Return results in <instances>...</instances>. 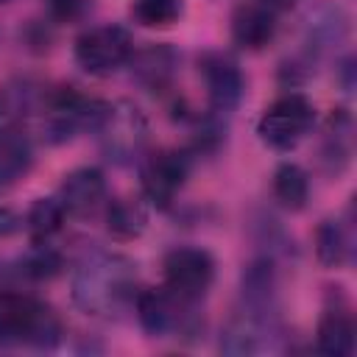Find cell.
<instances>
[{"mask_svg": "<svg viewBox=\"0 0 357 357\" xmlns=\"http://www.w3.org/2000/svg\"><path fill=\"white\" fill-rule=\"evenodd\" d=\"M137 298V265L117 251H92L73 273V301L95 318H114Z\"/></svg>", "mask_w": 357, "mask_h": 357, "instance_id": "6da1fadb", "label": "cell"}, {"mask_svg": "<svg viewBox=\"0 0 357 357\" xmlns=\"http://www.w3.org/2000/svg\"><path fill=\"white\" fill-rule=\"evenodd\" d=\"M59 340L61 321L45 301L17 290H0V343L53 349Z\"/></svg>", "mask_w": 357, "mask_h": 357, "instance_id": "7a4b0ae2", "label": "cell"}, {"mask_svg": "<svg viewBox=\"0 0 357 357\" xmlns=\"http://www.w3.org/2000/svg\"><path fill=\"white\" fill-rule=\"evenodd\" d=\"M103 109V100L86 98L73 86H56L50 92H42L36 109L42 139L50 145H61L81 131H95Z\"/></svg>", "mask_w": 357, "mask_h": 357, "instance_id": "3957f363", "label": "cell"}, {"mask_svg": "<svg viewBox=\"0 0 357 357\" xmlns=\"http://www.w3.org/2000/svg\"><path fill=\"white\" fill-rule=\"evenodd\" d=\"M95 137L109 162L131 165L142 156V151L148 145V120H145L142 109L134 106L131 100L106 103V109L95 126Z\"/></svg>", "mask_w": 357, "mask_h": 357, "instance_id": "277c9868", "label": "cell"}, {"mask_svg": "<svg viewBox=\"0 0 357 357\" xmlns=\"http://www.w3.org/2000/svg\"><path fill=\"white\" fill-rule=\"evenodd\" d=\"M315 106L301 92H287L276 98L259 117L257 134L273 151H293L312 128Z\"/></svg>", "mask_w": 357, "mask_h": 357, "instance_id": "5b68a950", "label": "cell"}, {"mask_svg": "<svg viewBox=\"0 0 357 357\" xmlns=\"http://www.w3.org/2000/svg\"><path fill=\"white\" fill-rule=\"evenodd\" d=\"M134 53L131 33L123 25H98L78 36L75 42V61L84 73L106 78L117 73Z\"/></svg>", "mask_w": 357, "mask_h": 357, "instance_id": "8992f818", "label": "cell"}, {"mask_svg": "<svg viewBox=\"0 0 357 357\" xmlns=\"http://www.w3.org/2000/svg\"><path fill=\"white\" fill-rule=\"evenodd\" d=\"M137 318L142 329L153 337H178L187 335L195 324L192 301L178 298L167 287H145L134 298Z\"/></svg>", "mask_w": 357, "mask_h": 357, "instance_id": "52a82bcc", "label": "cell"}, {"mask_svg": "<svg viewBox=\"0 0 357 357\" xmlns=\"http://www.w3.org/2000/svg\"><path fill=\"white\" fill-rule=\"evenodd\" d=\"M162 273H165V287L170 293L195 304L209 293L215 282V259L204 248L178 245L167 251L162 262Z\"/></svg>", "mask_w": 357, "mask_h": 357, "instance_id": "ba28073f", "label": "cell"}, {"mask_svg": "<svg viewBox=\"0 0 357 357\" xmlns=\"http://www.w3.org/2000/svg\"><path fill=\"white\" fill-rule=\"evenodd\" d=\"M187 176H190V159H187L181 151H170V148L156 151V153H151V156L142 162V167H139L142 195H145L153 206L167 209V206L176 201L178 190L184 187Z\"/></svg>", "mask_w": 357, "mask_h": 357, "instance_id": "9c48e42d", "label": "cell"}, {"mask_svg": "<svg viewBox=\"0 0 357 357\" xmlns=\"http://www.w3.org/2000/svg\"><path fill=\"white\" fill-rule=\"evenodd\" d=\"M198 73L204 78L212 112H218V114L234 112L240 98H243V89H245V81H243V73H240L237 61L229 53L209 50L198 59Z\"/></svg>", "mask_w": 357, "mask_h": 357, "instance_id": "30bf717a", "label": "cell"}, {"mask_svg": "<svg viewBox=\"0 0 357 357\" xmlns=\"http://www.w3.org/2000/svg\"><path fill=\"white\" fill-rule=\"evenodd\" d=\"M276 326H273V312L262 310H243L237 312L220 337V351L226 354H257L273 346Z\"/></svg>", "mask_w": 357, "mask_h": 357, "instance_id": "8fae6325", "label": "cell"}, {"mask_svg": "<svg viewBox=\"0 0 357 357\" xmlns=\"http://www.w3.org/2000/svg\"><path fill=\"white\" fill-rule=\"evenodd\" d=\"M56 198L73 218L95 215L106 201V178L98 167H78L64 176Z\"/></svg>", "mask_w": 357, "mask_h": 357, "instance_id": "7c38bea8", "label": "cell"}, {"mask_svg": "<svg viewBox=\"0 0 357 357\" xmlns=\"http://www.w3.org/2000/svg\"><path fill=\"white\" fill-rule=\"evenodd\" d=\"M276 36V11L259 0L240 3L231 11V39L243 50H262Z\"/></svg>", "mask_w": 357, "mask_h": 357, "instance_id": "4fadbf2b", "label": "cell"}, {"mask_svg": "<svg viewBox=\"0 0 357 357\" xmlns=\"http://www.w3.org/2000/svg\"><path fill=\"white\" fill-rule=\"evenodd\" d=\"M349 31V17L337 6H315L304 17V45L310 56H324L332 47H337L346 39Z\"/></svg>", "mask_w": 357, "mask_h": 357, "instance_id": "5bb4252c", "label": "cell"}, {"mask_svg": "<svg viewBox=\"0 0 357 357\" xmlns=\"http://www.w3.org/2000/svg\"><path fill=\"white\" fill-rule=\"evenodd\" d=\"M131 75L139 86L151 92H165L178 70V53L170 45H148L131 53Z\"/></svg>", "mask_w": 357, "mask_h": 357, "instance_id": "9a60e30c", "label": "cell"}, {"mask_svg": "<svg viewBox=\"0 0 357 357\" xmlns=\"http://www.w3.org/2000/svg\"><path fill=\"white\" fill-rule=\"evenodd\" d=\"M39 100H42V89L31 78L8 81L0 89V137L22 134L20 128L31 114H36Z\"/></svg>", "mask_w": 357, "mask_h": 357, "instance_id": "2e32d148", "label": "cell"}, {"mask_svg": "<svg viewBox=\"0 0 357 357\" xmlns=\"http://www.w3.org/2000/svg\"><path fill=\"white\" fill-rule=\"evenodd\" d=\"M354 318L349 312L346 304H335L326 307L321 321H318V332H315V346L321 354L326 357H351L354 354Z\"/></svg>", "mask_w": 357, "mask_h": 357, "instance_id": "e0dca14e", "label": "cell"}, {"mask_svg": "<svg viewBox=\"0 0 357 357\" xmlns=\"http://www.w3.org/2000/svg\"><path fill=\"white\" fill-rule=\"evenodd\" d=\"M351 226L340 218H326L315 231V254L326 268H343L351 262Z\"/></svg>", "mask_w": 357, "mask_h": 357, "instance_id": "ac0fdd59", "label": "cell"}, {"mask_svg": "<svg viewBox=\"0 0 357 357\" xmlns=\"http://www.w3.org/2000/svg\"><path fill=\"white\" fill-rule=\"evenodd\" d=\"M354 151V126L351 117L337 109L329 114L326 123V137H324V165L329 167V173H340Z\"/></svg>", "mask_w": 357, "mask_h": 357, "instance_id": "d6986e66", "label": "cell"}, {"mask_svg": "<svg viewBox=\"0 0 357 357\" xmlns=\"http://www.w3.org/2000/svg\"><path fill=\"white\" fill-rule=\"evenodd\" d=\"M148 226V209L137 198H117L106 206V229L114 240H137Z\"/></svg>", "mask_w": 357, "mask_h": 357, "instance_id": "ffe728a7", "label": "cell"}, {"mask_svg": "<svg viewBox=\"0 0 357 357\" xmlns=\"http://www.w3.org/2000/svg\"><path fill=\"white\" fill-rule=\"evenodd\" d=\"M273 198L290 209V212H298L307 206V198H310V178L307 173L293 165V162H284L276 167L273 173Z\"/></svg>", "mask_w": 357, "mask_h": 357, "instance_id": "44dd1931", "label": "cell"}, {"mask_svg": "<svg viewBox=\"0 0 357 357\" xmlns=\"http://www.w3.org/2000/svg\"><path fill=\"white\" fill-rule=\"evenodd\" d=\"M31 162H33L31 142L22 134L0 137V190L14 184L17 178H22L28 173Z\"/></svg>", "mask_w": 357, "mask_h": 357, "instance_id": "7402d4cb", "label": "cell"}, {"mask_svg": "<svg viewBox=\"0 0 357 357\" xmlns=\"http://www.w3.org/2000/svg\"><path fill=\"white\" fill-rule=\"evenodd\" d=\"M67 212L59 198H36L25 215V229L31 231L33 243H47L64 223Z\"/></svg>", "mask_w": 357, "mask_h": 357, "instance_id": "603a6c76", "label": "cell"}, {"mask_svg": "<svg viewBox=\"0 0 357 357\" xmlns=\"http://www.w3.org/2000/svg\"><path fill=\"white\" fill-rule=\"evenodd\" d=\"M128 11L142 28H170L184 14V0H131Z\"/></svg>", "mask_w": 357, "mask_h": 357, "instance_id": "cb8c5ba5", "label": "cell"}, {"mask_svg": "<svg viewBox=\"0 0 357 357\" xmlns=\"http://www.w3.org/2000/svg\"><path fill=\"white\" fill-rule=\"evenodd\" d=\"M22 271H25L28 276H33V279H50V276H56V273L61 271V257H59L50 245L36 243V248L25 257Z\"/></svg>", "mask_w": 357, "mask_h": 357, "instance_id": "d4e9b609", "label": "cell"}, {"mask_svg": "<svg viewBox=\"0 0 357 357\" xmlns=\"http://www.w3.org/2000/svg\"><path fill=\"white\" fill-rule=\"evenodd\" d=\"M89 0H47V11L56 22H75L86 14Z\"/></svg>", "mask_w": 357, "mask_h": 357, "instance_id": "484cf974", "label": "cell"}, {"mask_svg": "<svg viewBox=\"0 0 357 357\" xmlns=\"http://www.w3.org/2000/svg\"><path fill=\"white\" fill-rule=\"evenodd\" d=\"M22 218L14 212V209H8V206H0V237H8V234H17L20 229H22Z\"/></svg>", "mask_w": 357, "mask_h": 357, "instance_id": "4316f807", "label": "cell"}, {"mask_svg": "<svg viewBox=\"0 0 357 357\" xmlns=\"http://www.w3.org/2000/svg\"><path fill=\"white\" fill-rule=\"evenodd\" d=\"M259 3L268 6V8H273V11H284V8L293 6V0H259Z\"/></svg>", "mask_w": 357, "mask_h": 357, "instance_id": "83f0119b", "label": "cell"}, {"mask_svg": "<svg viewBox=\"0 0 357 357\" xmlns=\"http://www.w3.org/2000/svg\"><path fill=\"white\" fill-rule=\"evenodd\" d=\"M0 3H8V0H0Z\"/></svg>", "mask_w": 357, "mask_h": 357, "instance_id": "f1b7e54d", "label": "cell"}]
</instances>
